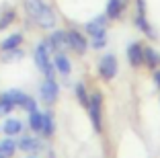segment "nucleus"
Segmentation results:
<instances>
[{"label":"nucleus","instance_id":"0eeeda50","mask_svg":"<svg viewBox=\"0 0 160 158\" xmlns=\"http://www.w3.org/2000/svg\"><path fill=\"white\" fill-rule=\"evenodd\" d=\"M47 41H49V45H52L53 51H66L68 47H70V43H68V33H64V31H56Z\"/></svg>","mask_w":160,"mask_h":158},{"label":"nucleus","instance_id":"f03ea898","mask_svg":"<svg viewBox=\"0 0 160 158\" xmlns=\"http://www.w3.org/2000/svg\"><path fill=\"white\" fill-rule=\"evenodd\" d=\"M88 113H90V121H92V125L97 131L103 130V97L101 93H94L88 97Z\"/></svg>","mask_w":160,"mask_h":158},{"label":"nucleus","instance_id":"39448f33","mask_svg":"<svg viewBox=\"0 0 160 158\" xmlns=\"http://www.w3.org/2000/svg\"><path fill=\"white\" fill-rule=\"evenodd\" d=\"M68 43L74 51H78L80 56H84L86 49H88V43H86V37H82L78 31H68Z\"/></svg>","mask_w":160,"mask_h":158},{"label":"nucleus","instance_id":"7ed1b4c3","mask_svg":"<svg viewBox=\"0 0 160 158\" xmlns=\"http://www.w3.org/2000/svg\"><path fill=\"white\" fill-rule=\"evenodd\" d=\"M117 58L113 56V54H107V56L101 58L99 62V74L103 76V80H113L115 76H117Z\"/></svg>","mask_w":160,"mask_h":158},{"label":"nucleus","instance_id":"2eb2a0df","mask_svg":"<svg viewBox=\"0 0 160 158\" xmlns=\"http://www.w3.org/2000/svg\"><path fill=\"white\" fill-rule=\"evenodd\" d=\"M21 41H23V35H10V37H6L4 41L0 43V49L2 51H6V49H14V47H19L21 45Z\"/></svg>","mask_w":160,"mask_h":158},{"label":"nucleus","instance_id":"a878e982","mask_svg":"<svg viewBox=\"0 0 160 158\" xmlns=\"http://www.w3.org/2000/svg\"><path fill=\"white\" fill-rule=\"evenodd\" d=\"M154 80H156V84H158V89H160V70L154 72Z\"/></svg>","mask_w":160,"mask_h":158},{"label":"nucleus","instance_id":"f3484780","mask_svg":"<svg viewBox=\"0 0 160 158\" xmlns=\"http://www.w3.org/2000/svg\"><path fill=\"white\" fill-rule=\"evenodd\" d=\"M41 134L45 135V138H49V135L53 134V117L52 113H43V123H41Z\"/></svg>","mask_w":160,"mask_h":158},{"label":"nucleus","instance_id":"20e7f679","mask_svg":"<svg viewBox=\"0 0 160 158\" xmlns=\"http://www.w3.org/2000/svg\"><path fill=\"white\" fill-rule=\"evenodd\" d=\"M41 99L47 103V105H52V103H56L58 99V93H60V86H58L56 78H45V82L41 84Z\"/></svg>","mask_w":160,"mask_h":158},{"label":"nucleus","instance_id":"4be33fe9","mask_svg":"<svg viewBox=\"0 0 160 158\" xmlns=\"http://www.w3.org/2000/svg\"><path fill=\"white\" fill-rule=\"evenodd\" d=\"M12 21H14V10H6L2 14V19H0V29H6Z\"/></svg>","mask_w":160,"mask_h":158},{"label":"nucleus","instance_id":"a211bd4d","mask_svg":"<svg viewBox=\"0 0 160 158\" xmlns=\"http://www.w3.org/2000/svg\"><path fill=\"white\" fill-rule=\"evenodd\" d=\"M41 123H43V115L37 111H31L29 113V127L33 131H41Z\"/></svg>","mask_w":160,"mask_h":158},{"label":"nucleus","instance_id":"9b49d317","mask_svg":"<svg viewBox=\"0 0 160 158\" xmlns=\"http://www.w3.org/2000/svg\"><path fill=\"white\" fill-rule=\"evenodd\" d=\"M19 148L23 150V152H31V154H37L39 150H41V142L39 140H35V138H23L19 142Z\"/></svg>","mask_w":160,"mask_h":158},{"label":"nucleus","instance_id":"bb28decb","mask_svg":"<svg viewBox=\"0 0 160 158\" xmlns=\"http://www.w3.org/2000/svg\"><path fill=\"white\" fill-rule=\"evenodd\" d=\"M0 158H6V156H2V154H0Z\"/></svg>","mask_w":160,"mask_h":158},{"label":"nucleus","instance_id":"5701e85b","mask_svg":"<svg viewBox=\"0 0 160 158\" xmlns=\"http://www.w3.org/2000/svg\"><path fill=\"white\" fill-rule=\"evenodd\" d=\"M12 109H14L12 103L4 101V99H0V115H8V113L12 111Z\"/></svg>","mask_w":160,"mask_h":158},{"label":"nucleus","instance_id":"dca6fc26","mask_svg":"<svg viewBox=\"0 0 160 158\" xmlns=\"http://www.w3.org/2000/svg\"><path fill=\"white\" fill-rule=\"evenodd\" d=\"M14 150H17V144H14L12 138H6V140H2V142H0V154H2V156H6V158L12 156Z\"/></svg>","mask_w":160,"mask_h":158},{"label":"nucleus","instance_id":"6ab92c4d","mask_svg":"<svg viewBox=\"0 0 160 158\" xmlns=\"http://www.w3.org/2000/svg\"><path fill=\"white\" fill-rule=\"evenodd\" d=\"M23 49H19V47H14V49H6L4 54H2V62H17V60H23Z\"/></svg>","mask_w":160,"mask_h":158},{"label":"nucleus","instance_id":"f257e3e1","mask_svg":"<svg viewBox=\"0 0 160 158\" xmlns=\"http://www.w3.org/2000/svg\"><path fill=\"white\" fill-rule=\"evenodd\" d=\"M25 10L39 27L43 29H53L56 27V14L43 0H25Z\"/></svg>","mask_w":160,"mask_h":158},{"label":"nucleus","instance_id":"412c9836","mask_svg":"<svg viewBox=\"0 0 160 158\" xmlns=\"http://www.w3.org/2000/svg\"><path fill=\"white\" fill-rule=\"evenodd\" d=\"M105 43H107V33H101V35H94L92 37V43H90V45H92L94 49H101V47H105Z\"/></svg>","mask_w":160,"mask_h":158},{"label":"nucleus","instance_id":"6e6552de","mask_svg":"<svg viewBox=\"0 0 160 158\" xmlns=\"http://www.w3.org/2000/svg\"><path fill=\"white\" fill-rule=\"evenodd\" d=\"M53 68H56V72H60L62 76H68L72 70V64L70 60H68V56L64 54V51H56V58H53Z\"/></svg>","mask_w":160,"mask_h":158},{"label":"nucleus","instance_id":"393cba45","mask_svg":"<svg viewBox=\"0 0 160 158\" xmlns=\"http://www.w3.org/2000/svg\"><path fill=\"white\" fill-rule=\"evenodd\" d=\"M25 111H29V113H31V111H37V103H35L33 101V99H31V97H29V101H27V105H25Z\"/></svg>","mask_w":160,"mask_h":158},{"label":"nucleus","instance_id":"ddd939ff","mask_svg":"<svg viewBox=\"0 0 160 158\" xmlns=\"http://www.w3.org/2000/svg\"><path fill=\"white\" fill-rule=\"evenodd\" d=\"M2 130H4L6 135H10V138H12V135H19V134H21V130H23V123H21L19 119L10 117V119H6V123H4V127H2Z\"/></svg>","mask_w":160,"mask_h":158},{"label":"nucleus","instance_id":"4468645a","mask_svg":"<svg viewBox=\"0 0 160 158\" xmlns=\"http://www.w3.org/2000/svg\"><path fill=\"white\" fill-rule=\"evenodd\" d=\"M144 62H146L152 70H156V68H158V64H160V56L152 49V47H144Z\"/></svg>","mask_w":160,"mask_h":158},{"label":"nucleus","instance_id":"9d476101","mask_svg":"<svg viewBox=\"0 0 160 158\" xmlns=\"http://www.w3.org/2000/svg\"><path fill=\"white\" fill-rule=\"evenodd\" d=\"M0 99H4V101L12 103L14 107H17V105H19V107H25V105H27V101H29V97L25 93H21V90H8V93H4Z\"/></svg>","mask_w":160,"mask_h":158},{"label":"nucleus","instance_id":"f8f14e48","mask_svg":"<svg viewBox=\"0 0 160 158\" xmlns=\"http://www.w3.org/2000/svg\"><path fill=\"white\" fill-rule=\"evenodd\" d=\"M121 10H123V0H109L107 2V19H111V21L119 19Z\"/></svg>","mask_w":160,"mask_h":158},{"label":"nucleus","instance_id":"aec40b11","mask_svg":"<svg viewBox=\"0 0 160 158\" xmlns=\"http://www.w3.org/2000/svg\"><path fill=\"white\" fill-rule=\"evenodd\" d=\"M76 97H78V101H80V105L82 107H86L88 105V93H86V89H84V84H76Z\"/></svg>","mask_w":160,"mask_h":158},{"label":"nucleus","instance_id":"1a4fd4ad","mask_svg":"<svg viewBox=\"0 0 160 158\" xmlns=\"http://www.w3.org/2000/svg\"><path fill=\"white\" fill-rule=\"evenodd\" d=\"M107 14L105 17H99V19L90 21L88 25H86V31H88L90 37H94V35H101V33H107Z\"/></svg>","mask_w":160,"mask_h":158},{"label":"nucleus","instance_id":"423d86ee","mask_svg":"<svg viewBox=\"0 0 160 158\" xmlns=\"http://www.w3.org/2000/svg\"><path fill=\"white\" fill-rule=\"evenodd\" d=\"M127 60L133 68H140L144 66V47L140 43H132V45L127 47Z\"/></svg>","mask_w":160,"mask_h":158},{"label":"nucleus","instance_id":"b1692460","mask_svg":"<svg viewBox=\"0 0 160 158\" xmlns=\"http://www.w3.org/2000/svg\"><path fill=\"white\" fill-rule=\"evenodd\" d=\"M136 8H138L136 14H146V0H136Z\"/></svg>","mask_w":160,"mask_h":158}]
</instances>
